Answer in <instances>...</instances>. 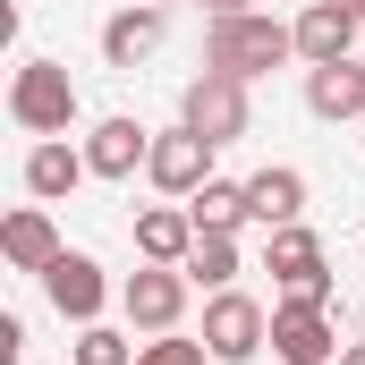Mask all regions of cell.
I'll return each instance as SVG.
<instances>
[{
	"label": "cell",
	"instance_id": "cell-1",
	"mask_svg": "<svg viewBox=\"0 0 365 365\" xmlns=\"http://www.w3.org/2000/svg\"><path fill=\"white\" fill-rule=\"evenodd\" d=\"M297 51V26H280L264 9H238V17H212L204 26V68H221V77H272L280 60Z\"/></svg>",
	"mask_w": 365,
	"mask_h": 365
},
{
	"label": "cell",
	"instance_id": "cell-2",
	"mask_svg": "<svg viewBox=\"0 0 365 365\" xmlns=\"http://www.w3.org/2000/svg\"><path fill=\"white\" fill-rule=\"evenodd\" d=\"M9 119H17L26 136H68V128H77V86H68V68H60V60H17V77H9Z\"/></svg>",
	"mask_w": 365,
	"mask_h": 365
},
{
	"label": "cell",
	"instance_id": "cell-3",
	"mask_svg": "<svg viewBox=\"0 0 365 365\" xmlns=\"http://www.w3.org/2000/svg\"><path fill=\"white\" fill-rule=\"evenodd\" d=\"M179 119L195 136H212V145H238L247 128H255V102H247V77H221V68H204L195 86L179 93Z\"/></svg>",
	"mask_w": 365,
	"mask_h": 365
},
{
	"label": "cell",
	"instance_id": "cell-4",
	"mask_svg": "<svg viewBox=\"0 0 365 365\" xmlns=\"http://www.w3.org/2000/svg\"><path fill=\"white\" fill-rule=\"evenodd\" d=\"M264 272H272L289 297H306V306H331V264H323V238H314L306 221L272 230V247H264Z\"/></svg>",
	"mask_w": 365,
	"mask_h": 365
},
{
	"label": "cell",
	"instance_id": "cell-5",
	"mask_svg": "<svg viewBox=\"0 0 365 365\" xmlns=\"http://www.w3.org/2000/svg\"><path fill=\"white\" fill-rule=\"evenodd\" d=\"M272 357L280 365H340V323H331V306L280 297L272 306Z\"/></svg>",
	"mask_w": 365,
	"mask_h": 365
},
{
	"label": "cell",
	"instance_id": "cell-6",
	"mask_svg": "<svg viewBox=\"0 0 365 365\" xmlns=\"http://www.w3.org/2000/svg\"><path fill=\"white\" fill-rule=\"evenodd\" d=\"M264 340H272V314H264L247 289H212V306H204V349L221 365H247Z\"/></svg>",
	"mask_w": 365,
	"mask_h": 365
},
{
	"label": "cell",
	"instance_id": "cell-7",
	"mask_svg": "<svg viewBox=\"0 0 365 365\" xmlns=\"http://www.w3.org/2000/svg\"><path fill=\"white\" fill-rule=\"evenodd\" d=\"M187 264H145V272H128V289H119V306H128V323L136 331H179L187 314Z\"/></svg>",
	"mask_w": 365,
	"mask_h": 365
},
{
	"label": "cell",
	"instance_id": "cell-8",
	"mask_svg": "<svg viewBox=\"0 0 365 365\" xmlns=\"http://www.w3.org/2000/svg\"><path fill=\"white\" fill-rule=\"evenodd\" d=\"M34 280H43V297L60 306V323H77V331H86V323H102V306H110L102 264H93V255H77V247H60V264H51V272H34Z\"/></svg>",
	"mask_w": 365,
	"mask_h": 365
},
{
	"label": "cell",
	"instance_id": "cell-9",
	"mask_svg": "<svg viewBox=\"0 0 365 365\" xmlns=\"http://www.w3.org/2000/svg\"><path fill=\"white\" fill-rule=\"evenodd\" d=\"M212 153H221V145H212V136H195V128L179 119L170 136H153V162H145V179L162 187V195H179V204H187L195 187L212 179Z\"/></svg>",
	"mask_w": 365,
	"mask_h": 365
},
{
	"label": "cell",
	"instance_id": "cell-10",
	"mask_svg": "<svg viewBox=\"0 0 365 365\" xmlns=\"http://www.w3.org/2000/svg\"><path fill=\"white\" fill-rule=\"evenodd\" d=\"M86 162H93V179H136V170L153 162V128H136L128 110L93 119V136H86Z\"/></svg>",
	"mask_w": 365,
	"mask_h": 365
},
{
	"label": "cell",
	"instance_id": "cell-11",
	"mask_svg": "<svg viewBox=\"0 0 365 365\" xmlns=\"http://www.w3.org/2000/svg\"><path fill=\"white\" fill-rule=\"evenodd\" d=\"M162 34H170V17H162L153 0H128V9L102 26V60H110V68H145V60L162 51Z\"/></svg>",
	"mask_w": 365,
	"mask_h": 365
},
{
	"label": "cell",
	"instance_id": "cell-12",
	"mask_svg": "<svg viewBox=\"0 0 365 365\" xmlns=\"http://www.w3.org/2000/svg\"><path fill=\"white\" fill-rule=\"evenodd\" d=\"M357 26L340 0H306V17H297V60L306 68H323V60H357Z\"/></svg>",
	"mask_w": 365,
	"mask_h": 365
},
{
	"label": "cell",
	"instance_id": "cell-13",
	"mask_svg": "<svg viewBox=\"0 0 365 365\" xmlns=\"http://www.w3.org/2000/svg\"><path fill=\"white\" fill-rule=\"evenodd\" d=\"M93 179L86 145H68V136H43L34 153H26V195H43V204H60V195H77Z\"/></svg>",
	"mask_w": 365,
	"mask_h": 365
},
{
	"label": "cell",
	"instance_id": "cell-14",
	"mask_svg": "<svg viewBox=\"0 0 365 365\" xmlns=\"http://www.w3.org/2000/svg\"><path fill=\"white\" fill-rule=\"evenodd\" d=\"M306 110H314V119H365V60H323V68H306Z\"/></svg>",
	"mask_w": 365,
	"mask_h": 365
},
{
	"label": "cell",
	"instance_id": "cell-15",
	"mask_svg": "<svg viewBox=\"0 0 365 365\" xmlns=\"http://www.w3.org/2000/svg\"><path fill=\"white\" fill-rule=\"evenodd\" d=\"M195 238H204V230H195L187 204H153V212H136V255H145V264H187Z\"/></svg>",
	"mask_w": 365,
	"mask_h": 365
},
{
	"label": "cell",
	"instance_id": "cell-16",
	"mask_svg": "<svg viewBox=\"0 0 365 365\" xmlns=\"http://www.w3.org/2000/svg\"><path fill=\"white\" fill-rule=\"evenodd\" d=\"M0 255H9L17 272H51V264H60V230H51V212H43V204L9 212V221H0Z\"/></svg>",
	"mask_w": 365,
	"mask_h": 365
},
{
	"label": "cell",
	"instance_id": "cell-17",
	"mask_svg": "<svg viewBox=\"0 0 365 365\" xmlns=\"http://www.w3.org/2000/svg\"><path fill=\"white\" fill-rule=\"evenodd\" d=\"M247 212H255L264 230H289V221L306 212V170H289V162L255 170V179H247Z\"/></svg>",
	"mask_w": 365,
	"mask_h": 365
},
{
	"label": "cell",
	"instance_id": "cell-18",
	"mask_svg": "<svg viewBox=\"0 0 365 365\" xmlns=\"http://www.w3.org/2000/svg\"><path fill=\"white\" fill-rule=\"evenodd\" d=\"M187 212H195V230H238V221H255V212H247V179H204L187 195Z\"/></svg>",
	"mask_w": 365,
	"mask_h": 365
},
{
	"label": "cell",
	"instance_id": "cell-19",
	"mask_svg": "<svg viewBox=\"0 0 365 365\" xmlns=\"http://www.w3.org/2000/svg\"><path fill=\"white\" fill-rule=\"evenodd\" d=\"M238 272H247V264H238V230H204L195 255H187V280H195V289H230Z\"/></svg>",
	"mask_w": 365,
	"mask_h": 365
},
{
	"label": "cell",
	"instance_id": "cell-20",
	"mask_svg": "<svg viewBox=\"0 0 365 365\" xmlns=\"http://www.w3.org/2000/svg\"><path fill=\"white\" fill-rule=\"evenodd\" d=\"M77 365H136V349H128L110 323H86V331H77Z\"/></svg>",
	"mask_w": 365,
	"mask_h": 365
},
{
	"label": "cell",
	"instance_id": "cell-21",
	"mask_svg": "<svg viewBox=\"0 0 365 365\" xmlns=\"http://www.w3.org/2000/svg\"><path fill=\"white\" fill-rule=\"evenodd\" d=\"M212 357V349H204V340H170V331H162V340H145V349H136V365H204Z\"/></svg>",
	"mask_w": 365,
	"mask_h": 365
},
{
	"label": "cell",
	"instance_id": "cell-22",
	"mask_svg": "<svg viewBox=\"0 0 365 365\" xmlns=\"http://www.w3.org/2000/svg\"><path fill=\"white\" fill-rule=\"evenodd\" d=\"M204 9H212V17H238V9H255V0H204Z\"/></svg>",
	"mask_w": 365,
	"mask_h": 365
},
{
	"label": "cell",
	"instance_id": "cell-23",
	"mask_svg": "<svg viewBox=\"0 0 365 365\" xmlns=\"http://www.w3.org/2000/svg\"><path fill=\"white\" fill-rule=\"evenodd\" d=\"M340 365H365V340H349V349H340Z\"/></svg>",
	"mask_w": 365,
	"mask_h": 365
},
{
	"label": "cell",
	"instance_id": "cell-24",
	"mask_svg": "<svg viewBox=\"0 0 365 365\" xmlns=\"http://www.w3.org/2000/svg\"><path fill=\"white\" fill-rule=\"evenodd\" d=\"M340 9H349V17H365V0H340Z\"/></svg>",
	"mask_w": 365,
	"mask_h": 365
},
{
	"label": "cell",
	"instance_id": "cell-25",
	"mask_svg": "<svg viewBox=\"0 0 365 365\" xmlns=\"http://www.w3.org/2000/svg\"><path fill=\"white\" fill-rule=\"evenodd\" d=\"M153 9H162V0H153Z\"/></svg>",
	"mask_w": 365,
	"mask_h": 365
},
{
	"label": "cell",
	"instance_id": "cell-26",
	"mask_svg": "<svg viewBox=\"0 0 365 365\" xmlns=\"http://www.w3.org/2000/svg\"><path fill=\"white\" fill-rule=\"evenodd\" d=\"M357 128H365V119H357Z\"/></svg>",
	"mask_w": 365,
	"mask_h": 365
}]
</instances>
